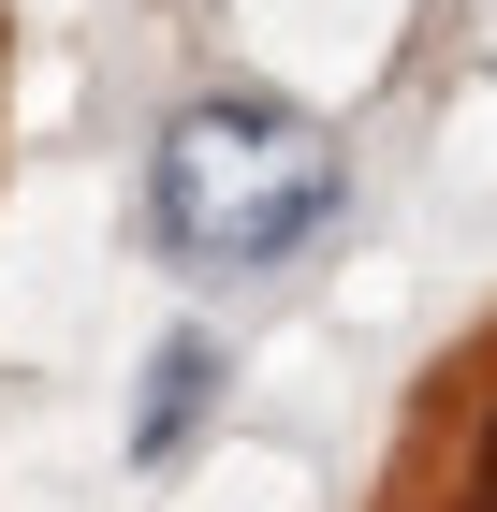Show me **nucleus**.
<instances>
[{"label":"nucleus","mask_w":497,"mask_h":512,"mask_svg":"<svg viewBox=\"0 0 497 512\" xmlns=\"http://www.w3.org/2000/svg\"><path fill=\"white\" fill-rule=\"evenodd\" d=\"M322 205H337V147L278 103H191L147 176L161 249H191V264H278L293 235H322Z\"/></svg>","instance_id":"1"},{"label":"nucleus","mask_w":497,"mask_h":512,"mask_svg":"<svg viewBox=\"0 0 497 512\" xmlns=\"http://www.w3.org/2000/svg\"><path fill=\"white\" fill-rule=\"evenodd\" d=\"M205 395H220V352H205V337H161V366H147V410H132V454H176V439L205 425Z\"/></svg>","instance_id":"2"}]
</instances>
